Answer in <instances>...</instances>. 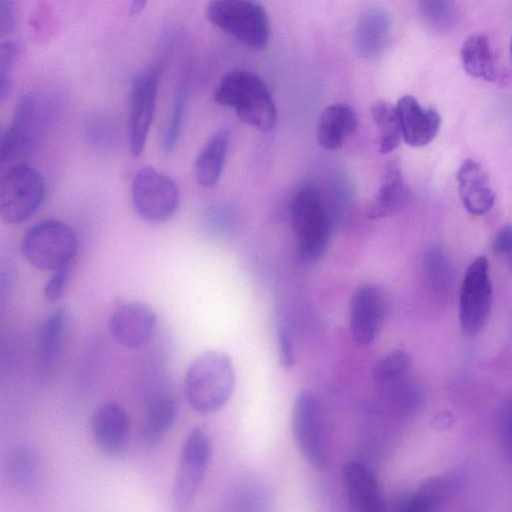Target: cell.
Returning a JSON list of instances; mask_svg holds the SVG:
<instances>
[{"label": "cell", "instance_id": "obj_20", "mask_svg": "<svg viewBox=\"0 0 512 512\" xmlns=\"http://www.w3.org/2000/svg\"><path fill=\"white\" fill-rule=\"evenodd\" d=\"M357 127L358 118L351 106L343 103L329 105L323 109L319 117L318 142L327 150L338 149Z\"/></svg>", "mask_w": 512, "mask_h": 512}, {"label": "cell", "instance_id": "obj_1", "mask_svg": "<svg viewBox=\"0 0 512 512\" xmlns=\"http://www.w3.org/2000/svg\"><path fill=\"white\" fill-rule=\"evenodd\" d=\"M235 370L231 358L217 350L205 351L188 366L184 393L190 407L200 414L222 409L235 388Z\"/></svg>", "mask_w": 512, "mask_h": 512}, {"label": "cell", "instance_id": "obj_10", "mask_svg": "<svg viewBox=\"0 0 512 512\" xmlns=\"http://www.w3.org/2000/svg\"><path fill=\"white\" fill-rule=\"evenodd\" d=\"M291 428L294 439L306 461L315 469L326 464L323 417L321 404L317 396L305 390L295 399Z\"/></svg>", "mask_w": 512, "mask_h": 512}, {"label": "cell", "instance_id": "obj_3", "mask_svg": "<svg viewBox=\"0 0 512 512\" xmlns=\"http://www.w3.org/2000/svg\"><path fill=\"white\" fill-rule=\"evenodd\" d=\"M290 214L300 259L307 263L319 259L330 238V222L319 190L312 184L301 186L291 200Z\"/></svg>", "mask_w": 512, "mask_h": 512}, {"label": "cell", "instance_id": "obj_2", "mask_svg": "<svg viewBox=\"0 0 512 512\" xmlns=\"http://www.w3.org/2000/svg\"><path fill=\"white\" fill-rule=\"evenodd\" d=\"M214 100L233 109L245 124L259 131H269L276 122V107L268 87L256 74L236 70L220 81Z\"/></svg>", "mask_w": 512, "mask_h": 512}, {"label": "cell", "instance_id": "obj_35", "mask_svg": "<svg viewBox=\"0 0 512 512\" xmlns=\"http://www.w3.org/2000/svg\"><path fill=\"white\" fill-rule=\"evenodd\" d=\"M495 254L504 258L512 270V224L503 226L495 235L492 242Z\"/></svg>", "mask_w": 512, "mask_h": 512}, {"label": "cell", "instance_id": "obj_4", "mask_svg": "<svg viewBox=\"0 0 512 512\" xmlns=\"http://www.w3.org/2000/svg\"><path fill=\"white\" fill-rule=\"evenodd\" d=\"M72 229L58 220H45L29 229L22 240V252L31 266L56 271L71 265L77 252Z\"/></svg>", "mask_w": 512, "mask_h": 512}, {"label": "cell", "instance_id": "obj_5", "mask_svg": "<svg viewBox=\"0 0 512 512\" xmlns=\"http://www.w3.org/2000/svg\"><path fill=\"white\" fill-rule=\"evenodd\" d=\"M206 15L214 26L246 46L261 48L269 40L267 13L250 0H210Z\"/></svg>", "mask_w": 512, "mask_h": 512}, {"label": "cell", "instance_id": "obj_26", "mask_svg": "<svg viewBox=\"0 0 512 512\" xmlns=\"http://www.w3.org/2000/svg\"><path fill=\"white\" fill-rule=\"evenodd\" d=\"M177 418L175 402L160 396L149 405L141 427V437L148 446L158 445L173 427Z\"/></svg>", "mask_w": 512, "mask_h": 512}, {"label": "cell", "instance_id": "obj_29", "mask_svg": "<svg viewBox=\"0 0 512 512\" xmlns=\"http://www.w3.org/2000/svg\"><path fill=\"white\" fill-rule=\"evenodd\" d=\"M423 266L425 276L433 289L442 291L449 285L451 263L441 248L433 247L429 249L425 254Z\"/></svg>", "mask_w": 512, "mask_h": 512}, {"label": "cell", "instance_id": "obj_27", "mask_svg": "<svg viewBox=\"0 0 512 512\" xmlns=\"http://www.w3.org/2000/svg\"><path fill=\"white\" fill-rule=\"evenodd\" d=\"M371 116L378 132L379 151L391 153L403 139L396 106L386 101H376L371 106Z\"/></svg>", "mask_w": 512, "mask_h": 512}, {"label": "cell", "instance_id": "obj_30", "mask_svg": "<svg viewBox=\"0 0 512 512\" xmlns=\"http://www.w3.org/2000/svg\"><path fill=\"white\" fill-rule=\"evenodd\" d=\"M36 456L28 450L18 451L11 461L13 481L22 490H31L37 484L40 467Z\"/></svg>", "mask_w": 512, "mask_h": 512}, {"label": "cell", "instance_id": "obj_18", "mask_svg": "<svg viewBox=\"0 0 512 512\" xmlns=\"http://www.w3.org/2000/svg\"><path fill=\"white\" fill-rule=\"evenodd\" d=\"M343 480L350 504L360 512H382L386 509L373 471L359 462H349L343 468Z\"/></svg>", "mask_w": 512, "mask_h": 512}, {"label": "cell", "instance_id": "obj_32", "mask_svg": "<svg viewBox=\"0 0 512 512\" xmlns=\"http://www.w3.org/2000/svg\"><path fill=\"white\" fill-rule=\"evenodd\" d=\"M186 106L187 94L182 91L175 99L169 120L163 131L162 149L166 153H171L177 145L185 120Z\"/></svg>", "mask_w": 512, "mask_h": 512}, {"label": "cell", "instance_id": "obj_12", "mask_svg": "<svg viewBox=\"0 0 512 512\" xmlns=\"http://www.w3.org/2000/svg\"><path fill=\"white\" fill-rule=\"evenodd\" d=\"M43 108L36 95L22 96L15 108L11 125L0 138L1 163L12 161L31 148L42 127Z\"/></svg>", "mask_w": 512, "mask_h": 512}, {"label": "cell", "instance_id": "obj_34", "mask_svg": "<svg viewBox=\"0 0 512 512\" xmlns=\"http://www.w3.org/2000/svg\"><path fill=\"white\" fill-rule=\"evenodd\" d=\"M70 277V266L53 272V275L46 282L44 296L47 301L55 302L62 297L68 285Z\"/></svg>", "mask_w": 512, "mask_h": 512}, {"label": "cell", "instance_id": "obj_7", "mask_svg": "<svg viewBox=\"0 0 512 512\" xmlns=\"http://www.w3.org/2000/svg\"><path fill=\"white\" fill-rule=\"evenodd\" d=\"M132 205L137 215L150 223H162L176 213L180 194L174 180L152 166L142 167L131 186Z\"/></svg>", "mask_w": 512, "mask_h": 512}, {"label": "cell", "instance_id": "obj_14", "mask_svg": "<svg viewBox=\"0 0 512 512\" xmlns=\"http://www.w3.org/2000/svg\"><path fill=\"white\" fill-rule=\"evenodd\" d=\"M385 315V301L374 285L358 287L350 301L349 329L353 340L368 345L376 338Z\"/></svg>", "mask_w": 512, "mask_h": 512}, {"label": "cell", "instance_id": "obj_11", "mask_svg": "<svg viewBox=\"0 0 512 512\" xmlns=\"http://www.w3.org/2000/svg\"><path fill=\"white\" fill-rule=\"evenodd\" d=\"M159 84V70L150 68L132 83L129 113V148L138 157L143 152L153 122Z\"/></svg>", "mask_w": 512, "mask_h": 512}, {"label": "cell", "instance_id": "obj_33", "mask_svg": "<svg viewBox=\"0 0 512 512\" xmlns=\"http://www.w3.org/2000/svg\"><path fill=\"white\" fill-rule=\"evenodd\" d=\"M20 54V46L13 41H3L0 45V99L9 94L12 81V71Z\"/></svg>", "mask_w": 512, "mask_h": 512}, {"label": "cell", "instance_id": "obj_37", "mask_svg": "<svg viewBox=\"0 0 512 512\" xmlns=\"http://www.w3.org/2000/svg\"><path fill=\"white\" fill-rule=\"evenodd\" d=\"M279 361L284 368H290L294 363V352L289 333L284 327L277 332Z\"/></svg>", "mask_w": 512, "mask_h": 512}, {"label": "cell", "instance_id": "obj_28", "mask_svg": "<svg viewBox=\"0 0 512 512\" xmlns=\"http://www.w3.org/2000/svg\"><path fill=\"white\" fill-rule=\"evenodd\" d=\"M410 366V355L402 349H394L376 363L373 376L380 384H397L406 376Z\"/></svg>", "mask_w": 512, "mask_h": 512}, {"label": "cell", "instance_id": "obj_8", "mask_svg": "<svg viewBox=\"0 0 512 512\" xmlns=\"http://www.w3.org/2000/svg\"><path fill=\"white\" fill-rule=\"evenodd\" d=\"M212 455L208 435L200 428L190 431L183 444L172 484V502L178 512L193 505L203 484Z\"/></svg>", "mask_w": 512, "mask_h": 512}, {"label": "cell", "instance_id": "obj_25", "mask_svg": "<svg viewBox=\"0 0 512 512\" xmlns=\"http://www.w3.org/2000/svg\"><path fill=\"white\" fill-rule=\"evenodd\" d=\"M460 57L464 70L470 76L489 82L497 79L490 44L485 35L468 36L461 47Z\"/></svg>", "mask_w": 512, "mask_h": 512}, {"label": "cell", "instance_id": "obj_16", "mask_svg": "<svg viewBox=\"0 0 512 512\" xmlns=\"http://www.w3.org/2000/svg\"><path fill=\"white\" fill-rule=\"evenodd\" d=\"M402 138L412 147L429 144L440 129V115L434 109H424L413 96H403L396 105Z\"/></svg>", "mask_w": 512, "mask_h": 512}, {"label": "cell", "instance_id": "obj_13", "mask_svg": "<svg viewBox=\"0 0 512 512\" xmlns=\"http://www.w3.org/2000/svg\"><path fill=\"white\" fill-rule=\"evenodd\" d=\"M157 325V314L145 303L132 301L117 307L108 321L113 339L127 348H138L152 338Z\"/></svg>", "mask_w": 512, "mask_h": 512}, {"label": "cell", "instance_id": "obj_22", "mask_svg": "<svg viewBox=\"0 0 512 512\" xmlns=\"http://www.w3.org/2000/svg\"><path fill=\"white\" fill-rule=\"evenodd\" d=\"M229 131H216L200 150L195 163L194 174L199 185L211 188L218 182L229 147Z\"/></svg>", "mask_w": 512, "mask_h": 512}, {"label": "cell", "instance_id": "obj_21", "mask_svg": "<svg viewBox=\"0 0 512 512\" xmlns=\"http://www.w3.org/2000/svg\"><path fill=\"white\" fill-rule=\"evenodd\" d=\"M406 197L407 190L400 164L393 160L387 165L383 181L369 204L367 215L371 219L389 217L401 209Z\"/></svg>", "mask_w": 512, "mask_h": 512}, {"label": "cell", "instance_id": "obj_6", "mask_svg": "<svg viewBox=\"0 0 512 512\" xmlns=\"http://www.w3.org/2000/svg\"><path fill=\"white\" fill-rule=\"evenodd\" d=\"M45 197V182L33 167L18 163L9 166L0 178V218L19 224L30 218Z\"/></svg>", "mask_w": 512, "mask_h": 512}, {"label": "cell", "instance_id": "obj_17", "mask_svg": "<svg viewBox=\"0 0 512 512\" xmlns=\"http://www.w3.org/2000/svg\"><path fill=\"white\" fill-rule=\"evenodd\" d=\"M456 178L465 209L474 216L488 213L494 205L495 193L482 165L474 159H465L457 171Z\"/></svg>", "mask_w": 512, "mask_h": 512}, {"label": "cell", "instance_id": "obj_38", "mask_svg": "<svg viewBox=\"0 0 512 512\" xmlns=\"http://www.w3.org/2000/svg\"><path fill=\"white\" fill-rule=\"evenodd\" d=\"M148 0H132L130 5V14L132 16L139 15L146 7Z\"/></svg>", "mask_w": 512, "mask_h": 512}, {"label": "cell", "instance_id": "obj_19", "mask_svg": "<svg viewBox=\"0 0 512 512\" xmlns=\"http://www.w3.org/2000/svg\"><path fill=\"white\" fill-rule=\"evenodd\" d=\"M391 32V18L382 7L368 9L360 17L354 34L358 54L366 59L376 58L387 47Z\"/></svg>", "mask_w": 512, "mask_h": 512}, {"label": "cell", "instance_id": "obj_23", "mask_svg": "<svg viewBox=\"0 0 512 512\" xmlns=\"http://www.w3.org/2000/svg\"><path fill=\"white\" fill-rule=\"evenodd\" d=\"M454 479L449 476H434L424 480L419 488L400 496L395 509L401 512H429L436 510L454 489Z\"/></svg>", "mask_w": 512, "mask_h": 512}, {"label": "cell", "instance_id": "obj_15", "mask_svg": "<svg viewBox=\"0 0 512 512\" xmlns=\"http://www.w3.org/2000/svg\"><path fill=\"white\" fill-rule=\"evenodd\" d=\"M91 433L102 454L109 458H117L123 454L129 440V416L120 405L104 403L92 414Z\"/></svg>", "mask_w": 512, "mask_h": 512}, {"label": "cell", "instance_id": "obj_24", "mask_svg": "<svg viewBox=\"0 0 512 512\" xmlns=\"http://www.w3.org/2000/svg\"><path fill=\"white\" fill-rule=\"evenodd\" d=\"M68 324V311L59 308L42 323L38 337V361L43 371L49 372L57 362Z\"/></svg>", "mask_w": 512, "mask_h": 512}, {"label": "cell", "instance_id": "obj_9", "mask_svg": "<svg viewBox=\"0 0 512 512\" xmlns=\"http://www.w3.org/2000/svg\"><path fill=\"white\" fill-rule=\"evenodd\" d=\"M493 287L489 262L475 258L467 267L459 293V321L468 335H477L485 327L492 305Z\"/></svg>", "mask_w": 512, "mask_h": 512}, {"label": "cell", "instance_id": "obj_39", "mask_svg": "<svg viewBox=\"0 0 512 512\" xmlns=\"http://www.w3.org/2000/svg\"><path fill=\"white\" fill-rule=\"evenodd\" d=\"M510 55H511V58H512V37H511V42H510Z\"/></svg>", "mask_w": 512, "mask_h": 512}, {"label": "cell", "instance_id": "obj_31", "mask_svg": "<svg viewBox=\"0 0 512 512\" xmlns=\"http://www.w3.org/2000/svg\"><path fill=\"white\" fill-rule=\"evenodd\" d=\"M420 14L431 28H447L455 17L454 0H418Z\"/></svg>", "mask_w": 512, "mask_h": 512}, {"label": "cell", "instance_id": "obj_36", "mask_svg": "<svg viewBox=\"0 0 512 512\" xmlns=\"http://www.w3.org/2000/svg\"><path fill=\"white\" fill-rule=\"evenodd\" d=\"M16 1L0 0V35L10 34L16 23Z\"/></svg>", "mask_w": 512, "mask_h": 512}]
</instances>
